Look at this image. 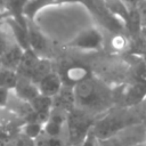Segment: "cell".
Listing matches in <instances>:
<instances>
[{
	"label": "cell",
	"mask_w": 146,
	"mask_h": 146,
	"mask_svg": "<svg viewBox=\"0 0 146 146\" xmlns=\"http://www.w3.org/2000/svg\"><path fill=\"white\" fill-rule=\"evenodd\" d=\"M74 104L82 110L100 111L106 108L112 100L110 90L92 78L72 88Z\"/></svg>",
	"instance_id": "1"
},
{
	"label": "cell",
	"mask_w": 146,
	"mask_h": 146,
	"mask_svg": "<svg viewBox=\"0 0 146 146\" xmlns=\"http://www.w3.org/2000/svg\"><path fill=\"white\" fill-rule=\"evenodd\" d=\"M137 124L133 122L131 117H129L125 113H114L105 115L104 117L96 121L92 125L94 132L97 136L98 140H103L106 138H110L114 136L115 133L120 132L121 130Z\"/></svg>",
	"instance_id": "2"
},
{
	"label": "cell",
	"mask_w": 146,
	"mask_h": 146,
	"mask_svg": "<svg viewBox=\"0 0 146 146\" xmlns=\"http://www.w3.org/2000/svg\"><path fill=\"white\" fill-rule=\"evenodd\" d=\"M67 123V131H68V139L72 146H78L88 130L92 128L94 123L92 120L81 110H71L66 116Z\"/></svg>",
	"instance_id": "3"
},
{
	"label": "cell",
	"mask_w": 146,
	"mask_h": 146,
	"mask_svg": "<svg viewBox=\"0 0 146 146\" xmlns=\"http://www.w3.org/2000/svg\"><path fill=\"white\" fill-rule=\"evenodd\" d=\"M146 141V130L139 123L130 125L114 136L99 140V146H135Z\"/></svg>",
	"instance_id": "4"
},
{
	"label": "cell",
	"mask_w": 146,
	"mask_h": 146,
	"mask_svg": "<svg viewBox=\"0 0 146 146\" xmlns=\"http://www.w3.org/2000/svg\"><path fill=\"white\" fill-rule=\"evenodd\" d=\"M67 46L79 50L97 51L104 46V35L97 27H87L71 39Z\"/></svg>",
	"instance_id": "5"
},
{
	"label": "cell",
	"mask_w": 146,
	"mask_h": 146,
	"mask_svg": "<svg viewBox=\"0 0 146 146\" xmlns=\"http://www.w3.org/2000/svg\"><path fill=\"white\" fill-rule=\"evenodd\" d=\"M59 76L62 79L63 87L73 88L74 86L90 79L91 72H90L89 67H87L82 64H72V65L65 67V70L62 72V74H59Z\"/></svg>",
	"instance_id": "6"
},
{
	"label": "cell",
	"mask_w": 146,
	"mask_h": 146,
	"mask_svg": "<svg viewBox=\"0 0 146 146\" xmlns=\"http://www.w3.org/2000/svg\"><path fill=\"white\" fill-rule=\"evenodd\" d=\"M36 87L39 89L40 95L54 99L60 92L63 88V82L59 74L51 71L36 82Z\"/></svg>",
	"instance_id": "7"
},
{
	"label": "cell",
	"mask_w": 146,
	"mask_h": 146,
	"mask_svg": "<svg viewBox=\"0 0 146 146\" xmlns=\"http://www.w3.org/2000/svg\"><path fill=\"white\" fill-rule=\"evenodd\" d=\"M29 105L31 107V114H33V117L31 120H35L43 123L52 111L54 99L50 97L39 95L33 100H31Z\"/></svg>",
	"instance_id": "8"
},
{
	"label": "cell",
	"mask_w": 146,
	"mask_h": 146,
	"mask_svg": "<svg viewBox=\"0 0 146 146\" xmlns=\"http://www.w3.org/2000/svg\"><path fill=\"white\" fill-rule=\"evenodd\" d=\"M65 123L66 116L59 110L51 111L48 119L43 122L42 132L48 137H60Z\"/></svg>",
	"instance_id": "9"
},
{
	"label": "cell",
	"mask_w": 146,
	"mask_h": 146,
	"mask_svg": "<svg viewBox=\"0 0 146 146\" xmlns=\"http://www.w3.org/2000/svg\"><path fill=\"white\" fill-rule=\"evenodd\" d=\"M13 90L15 91V95L21 100L26 102L27 104L31 100H33L36 96L40 95L36 84L33 81H31L30 79L21 76V75H18V80H17L16 86H15V88Z\"/></svg>",
	"instance_id": "10"
},
{
	"label": "cell",
	"mask_w": 146,
	"mask_h": 146,
	"mask_svg": "<svg viewBox=\"0 0 146 146\" xmlns=\"http://www.w3.org/2000/svg\"><path fill=\"white\" fill-rule=\"evenodd\" d=\"M27 41L29 48L32 49L35 54H38L40 57L44 51H47L48 41L46 36L41 33V31L32 24V22L27 23Z\"/></svg>",
	"instance_id": "11"
},
{
	"label": "cell",
	"mask_w": 146,
	"mask_h": 146,
	"mask_svg": "<svg viewBox=\"0 0 146 146\" xmlns=\"http://www.w3.org/2000/svg\"><path fill=\"white\" fill-rule=\"evenodd\" d=\"M24 49L19 47L15 41L6 49V51L0 56V62H1V67L17 71V67L21 63L22 56H23Z\"/></svg>",
	"instance_id": "12"
},
{
	"label": "cell",
	"mask_w": 146,
	"mask_h": 146,
	"mask_svg": "<svg viewBox=\"0 0 146 146\" xmlns=\"http://www.w3.org/2000/svg\"><path fill=\"white\" fill-rule=\"evenodd\" d=\"M103 3L110 14L116 18H120L125 25H130L131 13L123 0H103Z\"/></svg>",
	"instance_id": "13"
},
{
	"label": "cell",
	"mask_w": 146,
	"mask_h": 146,
	"mask_svg": "<svg viewBox=\"0 0 146 146\" xmlns=\"http://www.w3.org/2000/svg\"><path fill=\"white\" fill-rule=\"evenodd\" d=\"M146 98V80H138L131 84L124 95V99L129 105H135Z\"/></svg>",
	"instance_id": "14"
},
{
	"label": "cell",
	"mask_w": 146,
	"mask_h": 146,
	"mask_svg": "<svg viewBox=\"0 0 146 146\" xmlns=\"http://www.w3.org/2000/svg\"><path fill=\"white\" fill-rule=\"evenodd\" d=\"M51 64H50V60L48 58H44V57H41L38 63L35 64V66L33 67V70L29 73V75L26 76L27 79H30L31 81H33L35 84L36 82L43 78L46 74H48L49 72H51ZM25 78V76H24Z\"/></svg>",
	"instance_id": "15"
},
{
	"label": "cell",
	"mask_w": 146,
	"mask_h": 146,
	"mask_svg": "<svg viewBox=\"0 0 146 146\" xmlns=\"http://www.w3.org/2000/svg\"><path fill=\"white\" fill-rule=\"evenodd\" d=\"M18 80V74L16 71L0 67V88L13 90Z\"/></svg>",
	"instance_id": "16"
},
{
	"label": "cell",
	"mask_w": 146,
	"mask_h": 146,
	"mask_svg": "<svg viewBox=\"0 0 146 146\" xmlns=\"http://www.w3.org/2000/svg\"><path fill=\"white\" fill-rule=\"evenodd\" d=\"M42 125H43L42 122L35 121V120H30L22 127L21 133H23L24 136H26L27 138H30L32 140H35L42 133Z\"/></svg>",
	"instance_id": "17"
},
{
	"label": "cell",
	"mask_w": 146,
	"mask_h": 146,
	"mask_svg": "<svg viewBox=\"0 0 146 146\" xmlns=\"http://www.w3.org/2000/svg\"><path fill=\"white\" fill-rule=\"evenodd\" d=\"M6 146H36V145L34 140L27 138L23 133H19V135H16Z\"/></svg>",
	"instance_id": "18"
},
{
	"label": "cell",
	"mask_w": 146,
	"mask_h": 146,
	"mask_svg": "<svg viewBox=\"0 0 146 146\" xmlns=\"http://www.w3.org/2000/svg\"><path fill=\"white\" fill-rule=\"evenodd\" d=\"M79 146H99V140H98L97 136L95 135L92 128H90L88 130V132L86 133V136L83 137V139L79 144Z\"/></svg>",
	"instance_id": "19"
},
{
	"label": "cell",
	"mask_w": 146,
	"mask_h": 146,
	"mask_svg": "<svg viewBox=\"0 0 146 146\" xmlns=\"http://www.w3.org/2000/svg\"><path fill=\"white\" fill-rule=\"evenodd\" d=\"M15 135L13 133V130L9 129H0V146H6Z\"/></svg>",
	"instance_id": "20"
},
{
	"label": "cell",
	"mask_w": 146,
	"mask_h": 146,
	"mask_svg": "<svg viewBox=\"0 0 146 146\" xmlns=\"http://www.w3.org/2000/svg\"><path fill=\"white\" fill-rule=\"evenodd\" d=\"M42 146H63V140L60 137H48L42 139Z\"/></svg>",
	"instance_id": "21"
},
{
	"label": "cell",
	"mask_w": 146,
	"mask_h": 146,
	"mask_svg": "<svg viewBox=\"0 0 146 146\" xmlns=\"http://www.w3.org/2000/svg\"><path fill=\"white\" fill-rule=\"evenodd\" d=\"M13 42H14V41H9L8 36H7L5 33H2V31H1V29H0V56L6 51V49H7Z\"/></svg>",
	"instance_id": "22"
},
{
	"label": "cell",
	"mask_w": 146,
	"mask_h": 146,
	"mask_svg": "<svg viewBox=\"0 0 146 146\" xmlns=\"http://www.w3.org/2000/svg\"><path fill=\"white\" fill-rule=\"evenodd\" d=\"M9 92H10V90L0 88V107H3L7 105V103L9 100Z\"/></svg>",
	"instance_id": "23"
},
{
	"label": "cell",
	"mask_w": 146,
	"mask_h": 146,
	"mask_svg": "<svg viewBox=\"0 0 146 146\" xmlns=\"http://www.w3.org/2000/svg\"><path fill=\"white\" fill-rule=\"evenodd\" d=\"M135 146H146V141H145V143H140V144H137V145H135Z\"/></svg>",
	"instance_id": "24"
},
{
	"label": "cell",
	"mask_w": 146,
	"mask_h": 146,
	"mask_svg": "<svg viewBox=\"0 0 146 146\" xmlns=\"http://www.w3.org/2000/svg\"><path fill=\"white\" fill-rule=\"evenodd\" d=\"M143 1H144V2H146V0H143Z\"/></svg>",
	"instance_id": "25"
},
{
	"label": "cell",
	"mask_w": 146,
	"mask_h": 146,
	"mask_svg": "<svg viewBox=\"0 0 146 146\" xmlns=\"http://www.w3.org/2000/svg\"><path fill=\"white\" fill-rule=\"evenodd\" d=\"M0 67H1V62H0Z\"/></svg>",
	"instance_id": "26"
},
{
	"label": "cell",
	"mask_w": 146,
	"mask_h": 146,
	"mask_svg": "<svg viewBox=\"0 0 146 146\" xmlns=\"http://www.w3.org/2000/svg\"><path fill=\"white\" fill-rule=\"evenodd\" d=\"M145 99H146V98H145Z\"/></svg>",
	"instance_id": "27"
},
{
	"label": "cell",
	"mask_w": 146,
	"mask_h": 146,
	"mask_svg": "<svg viewBox=\"0 0 146 146\" xmlns=\"http://www.w3.org/2000/svg\"><path fill=\"white\" fill-rule=\"evenodd\" d=\"M78 146H79V145H78Z\"/></svg>",
	"instance_id": "28"
},
{
	"label": "cell",
	"mask_w": 146,
	"mask_h": 146,
	"mask_svg": "<svg viewBox=\"0 0 146 146\" xmlns=\"http://www.w3.org/2000/svg\"><path fill=\"white\" fill-rule=\"evenodd\" d=\"M0 15H1V14H0Z\"/></svg>",
	"instance_id": "29"
}]
</instances>
